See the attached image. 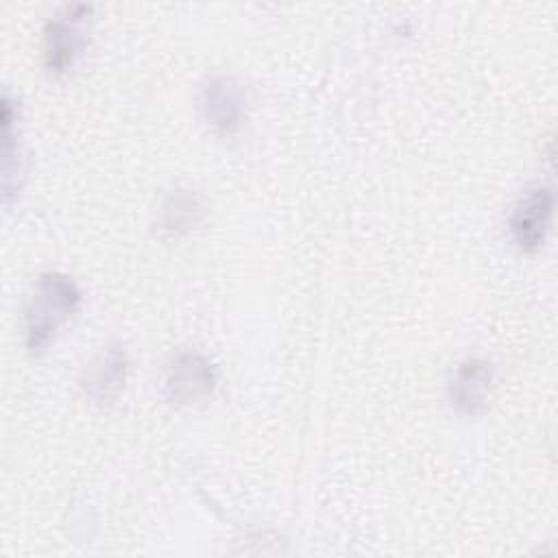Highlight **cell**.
<instances>
[{"mask_svg": "<svg viewBox=\"0 0 558 558\" xmlns=\"http://www.w3.org/2000/svg\"><path fill=\"white\" fill-rule=\"evenodd\" d=\"M81 303L83 292L70 275L57 270L39 275L24 316L26 349L35 355L46 351L57 331L81 310Z\"/></svg>", "mask_w": 558, "mask_h": 558, "instance_id": "1", "label": "cell"}, {"mask_svg": "<svg viewBox=\"0 0 558 558\" xmlns=\"http://www.w3.org/2000/svg\"><path fill=\"white\" fill-rule=\"evenodd\" d=\"M89 4H72L48 20L44 28V65L52 76L68 74L87 48Z\"/></svg>", "mask_w": 558, "mask_h": 558, "instance_id": "2", "label": "cell"}, {"mask_svg": "<svg viewBox=\"0 0 558 558\" xmlns=\"http://www.w3.org/2000/svg\"><path fill=\"white\" fill-rule=\"evenodd\" d=\"M495 388V366L486 357H464L447 381L451 408L462 416H480L488 410Z\"/></svg>", "mask_w": 558, "mask_h": 558, "instance_id": "3", "label": "cell"}, {"mask_svg": "<svg viewBox=\"0 0 558 558\" xmlns=\"http://www.w3.org/2000/svg\"><path fill=\"white\" fill-rule=\"evenodd\" d=\"M201 111L205 122L218 135H235L248 113V96L244 85L227 74L211 76L201 92Z\"/></svg>", "mask_w": 558, "mask_h": 558, "instance_id": "4", "label": "cell"}, {"mask_svg": "<svg viewBox=\"0 0 558 558\" xmlns=\"http://www.w3.org/2000/svg\"><path fill=\"white\" fill-rule=\"evenodd\" d=\"M216 379V366L207 355L183 351L168 366L163 392L172 405L190 408L203 403L214 392Z\"/></svg>", "mask_w": 558, "mask_h": 558, "instance_id": "5", "label": "cell"}, {"mask_svg": "<svg viewBox=\"0 0 558 558\" xmlns=\"http://www.w3.org/2000/svg\"><path fill=\"white\" fill-rule=\"evenodd\" d=\"M554 216V194L547 187H534L514 205L510 216V235L519 251L536 253L547 240Z\"/></svg>", "mask_w": 558, "mask_h": 558, "instance_id": "6", "label": "cell"}, {"mask_svg": "<svg viewBox=\"0 0 558 558\" xmlns=\"http://www.w3.org/2000/svg\"><path fill=\"white\" fill-rule=\"evenodd\" d=\"M129 375V355L120 344L102 349L81 373L78 386L96 405H111L124 390Z\"/></svg>", "mask_w": 558, "mask_h": 558, "instance_id": "7", "label": "cell"}, {"mask_svg": "<svg viewBox=\"0 0 558 558\" xmlns=\"http://www.w3.org/2000/svg\"><path fill=\"white\" fill-rule=\"evenodd\" d=\"M203 216L205 205L198 192L190 187H177L163 198L157 216V227L166 238H183L198 227Z\"/></svg>", "mask_w": 558, "mask_h": 558, "instance_id": "8", "label": "cell"}, {"mask_svg": "<svg viewBox=\"0 0 558 558\" xmlns=\"http://www.w3.org/2000/svg\"><path fill=\"white\" fill-rule=\"evenodd\" d=\"M15 107L13 100L4 94L2 98V185H4V201H11V194L17 190L13 183V177H20L22 166H20V148H17V137H15Z\"/></svg>", "mask_w": 558, "mask_h": 558, "instance_id": "9", "label": "cell"}]
</instances>
